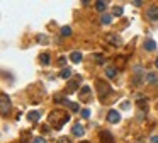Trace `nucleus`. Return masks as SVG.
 <instances>
[{
    "label": "nucleus",
    "mask_w": 158,
    "mask_h": 143,
    "mask_svg": "<svg viewBox=\"0 0 158 143\" xmlns=\"http://www.w3.org/2000/svg\"><path fill=\"white\" fill-rule=\"evenodd\" d=\"M80 80H82L80 77H77L75 80H70V82H68V85H66V89H68L70 92H73L75 89H78V83H80Z\"/></svg>",
    "instance_id": "9b49d317"
},
{
    "label": "nucleus",
    "mask_w": 158,
    "mask_h": 143,
    "mask_svg": "<svg viewBox=\"0 0 158 143\" xmlns=\"http://www.w3.org/2000/svg\"><path fill=\"white\" fill-rule=\"evenodd\" d=\"M95 60H97V63H102V56L100 55H95Z\"/></svg>",
    "instance_id": "c756f323"
},
{
    "label": "nucleus",
    "mask_w": 158,
    "mask_h": 143,
    "mask_svg": "<svg viewBox=\"0 0 158 143\" xmlns=\"http://www.w3.org/2000/svg\"><path fill=\"white\" fill-rule=\"evenodd\" d=\"M60 104L63 106H68L70 109H72L73 113H80V106H78V102H73V100H68V99H61Z\"/></svg>",
    "instance_id": "423d86ee"
},
{
    "label": "nucleus",
    "mask_w": 158,
    "mask_h": 143,
    "mask_svg": "<svg viewBox=\"0 0 158 143\" xmlns=\"http://www.w3.org/2000/svg\"><path fill=\"white\" fill-rule=\"evenodd\" d=\"M145 0H133V4L136 5V7H141V4H143Z\"/></svg>",
    "instance_id": "cd10ccee"
},
{
    "label": "nucleus",
    "mask_w": 158,
    "mask_h": 143,
    "mask_svg": "<svg viewBox=\"0 0 158 143\" xmlns=\"http://www.w3.org/2000/svg\"><path fill=\"white\" fill-rule=\"evenodd\" d=\"M116 75H117V70H116L114 66H107L106 68V77L107 78H114Z\"/></svg>",
    "instance_id": "dca6fc26"
},
{
    "label": "nucleus",
    "mask_w": 158,
    "mask_h": 143,
    "mask_svg": "<svg viewBox=\"0 0 158 143\" xmlns=\"http://www.w3.org/2000/svg\"><path fill=\"white\" fill-rule=\"evenodd\" d=\"M70 60H72L73 63H80L82 61V53L80 51H73L72 55H70Z\"/></svg>",
    "instance_id": "2eb2a0df"
},
{
    "label": "nucleus",
    "mask_w": 158,
    "mask_h": 143,
    "mask_svg": "<svg viewBox=\"0 0 158 143\" xmlns=\"http://www.w3.org/2000/svg\"><path fill=\"white\" fill-rule=\"evenodd\" d=\"M48 121H49V124H51L53 128L60 130L61 126L70 121V116H68V113H65V111H53V113L49 114V117H48Z\"/></svg>",
    "instance_id": "f257e3e1"
},
{
    "label": "nucleus",
    "mask_w": 158,
    "mask_h": 143,
    "mask_svg": "<svg viewBox=\"0 0 158 143\" xmlns=\"http://www.w3.org/2000/svg\"><path fill=\"white\" fill-rule=\"evenodd\" d=\"M89 94H90V87H82V90H80V99H85Z\"/></svg>",
    "instance_id": "412c9836"
},
{
    "label": "nucleus",
    "mask_w": 158,
    "mask_h": 143,
    "mask_svg": "<svg viewBox=\"0 0 158 143\" xmlns=\"http://www.w3.org/2000/svg\"><path fill=\"white\" fill-rule=\"evenodd\" d=\"M106 41H107L109 44H112V46H116V48L121 46V38H119L117 34H107V36H106Z\"/></svg>",
    "instance_id": "0eeeda50"
},
{
    "label": "nucleus",
    "mask_w": 158,
    "mask_h": 143,
    "mask_svg": "<svg viewBox=\"0 0 158 143\" xmlns=\"http://www.w3.org/2000/svg\"><path fill=\"white\" fill-rule=\"evenodd\" d=\"M80 114H82V117H85V119H87V117H90V109H80Z\"/></svg>",
    "instance_id": "5701e85b"
},
{
    "label": "nucleus",
    "mask_w": 158,
    "mask_h": 143,
    "mask_svg": "<svg viewBox=\"0 0 158 143\" xmlns=\"http://www.w3.org/2000/svg\"><path fill=\"white\" fill-rule=\"evenodd\" d=\"M107 121L111 123V124H117L121 121V114L116 111V109H111L109 113H107Z\"/></svg>",
    "instance_id": "39448f33"
},
{
    "label": "nucleus",
    "mask_w": 158,
    "mask_h": 143,
    "mask_svg": "<svg viewBox=\"0 0 158 143\" xmlns=\"http://www.w3.org/2000/svg\"><path fill=\"white\" fill-rule=\"evenodd\" d=\"M58 143H70V138H68V136H63V138L58 140Z\"/></svg>",
    "instance_id": "a878e982"
},
{
    "label": "nucleus",
    "mask_w": 158,
    "mask_h": 143,
    "mask_svg": "<svg viewBox=\"0 0 158 143\" xmlns=\"http://www.w3.org/2000/svg\"><path fill=\"white\" fill-rule=\"evenodd\" d=\"M100 141H102V143H114V136H112L109 131L104 130L102 133H100Z\"/></svg>",
    "instance_id": "1a4fd4ad"
},
{
    "label": "nucleus",
    "mask_w": 158,
    "mask_h": 143,
    "mask_svg": "<svg viewBox=\"0 0 158 143\" xmlns=\"http://www.w3.org/2000/svg\"><path fill=\"white\" fill-rule=\"evenodd\" d=\"M99 21H100V24H102V26H107V24H111V22H112V15H109V14L104 12L102 15H100V19H99Z\"/></svg>",
    "instance_id": "f8f14e48"
},
{
    "label": "nucleus",
    "mask_w": 158,
    "mask_h": 143,
    "mask_svg": "<svg viewBox=\"0 0 158 143\" xmlns=\"http://www.w3.org/2000/svg\"><path fill=\"white\" fill-rule=\"evenodd\" d=\"M32 143H46V140H44L43 136H36V138L32 140Z\"/></svg>",
    "instance_id": "393cba45"
},
{
    "label": "nucleus",
    "mask_w": 158,
    "mask_h": 143,
    "mask_svg": "<svg viewBox=\"0 0 158 143\" xmlns=\"http://www.w3.org/2000/svg\"><path fill=\"white\" fill-rule=\"evenodd\" d=\"M151 143H158V134H153V136H151Z\"/></svg>",
    "instance_id": "c85d7f7f"
},
{
    "label": "nucleus",
    "mask_w": 158,
    "mask_h": 143,
    "mask_svg": "<svg viewBox=\"0 0 158 143\" xmlns=\"http://www.w3.org/2000/svg\"><path fill=\"white\" fill-rule=\"evenodd\" d=\"M146 82H148V83H156V82H158V77H156V73H153V72H150V73H146Z\"/></svg>",
    "instance_id": "f3484780"
},
{
    "label": "nucleus",
    "mask_w": 158,
    "mask_h": 143,
    "mask_svg": "<svg viewBox=\"0 0 158 143\" xmlns=\"http://www.w3.org/2000/svg\"><path fill=\"white\" fill-rule=\"evenodd\" d=\"M95 85L99 87V97H100V99H104V97H107V95L111 94V87H109V83H104L102 80H97Z\"/></svg>",
    "instance_id": "7ed1b4c3"
},
{
    "label": "nucleus",
    "mask_w": 158,
    "mask_h": 143,
    "mask_svg": "<svg viewBox=\"0 0 158 143\" xmlns=\"http://www.w3.org/2000/svg\"><path fill=\"white\" fill-rule=\"evenodd\" d=\"M123 109H129V102H123V106H121Z\"/></svg>",
    "instance_id": "7c9ffc66"
},
{
    "label": "nucleus",
    "mask_w": 158,
    "mask_h": 143,
    "mask_svg": "<svg viewBox=\"0 0 158 143\" xmlns=\"http://www.w3.org/2000/svg\"><path fill=\"white\" fill-rule=\"evenodd\" d=\"M146 51H155V48H156V43H155L153 39H146L145 41V46H143Z\"/></svg>",
    "instance_id": "ddd939ff"
},
{
    "label": "nucleus",
    "mask_w": 158,
    "mask_h": 143,
    "mask_svg": "<svg viewBox=\"0 0 158 143\" xmlns=\"http://www.w3.org/2000/svg\"><path fill=\"white\" fill-rule=\"evenodd\" d=\"M61 36H63V38L72 36V27H70V26H63V27H61Z\"/></svg>",
    "instance_id": "6ab92c4d"
},
{
    "label": "nucleus",
    "mask_w": 158,
    "mask_h": 143,
    "mask_svg": "<svg viewBox=\"0 0 158 143\" xmlns=\"http://www.w3.org/2000/svg\"><path fill=\"white\" fill-rule=\"evenodd\" d=\"M58 65H60V66L66 65V56H60V58H58Z\"/></svg>",
    "instance_id": "b1692460"
},
{
    "label": "nucleus",
    "mask_w": 158,
    "mask_h": 143,
    "mask_svg": "<svg viewBox=\"0 0 158 143\" xmlns=\"http://www.w3.org/2000/svg\"><path fill=\"white\" fill-rule=\"evenodd\" d=\"M82 143H90V141H82Z\"/></svg>",
    "instance_id": "473e14b6"
},
{
    "label": "nucleus",
    "mask_w": 158,
    "mask_h": 143,
    "mask_svg": "<svg viewBox=\"0 0 158 143\" xmlns=\"http://www.w3.org/2000/svg\"><path fill=\"white\" fill-rule=\"evenodd\" d=\"M70 75H72V70H70V68H61V72H60V77L61 78L66 80V78H70Z\"/></svg>",
    "instance_id": "aec40b11"
},
{
    "label": "nucleus",
    "mask_w": 158,
    "mask_h": 143,
    "mask_svg": "<svg viewBox=\"0 0 158 143\" xmlns=\"http://www.w3.org/2000/svg\"><path fill=\"white\" fill-rule=\"evenodd\" d=\"M107 2H109V0H97V2H95V10L104 14L106 12V7H107Z\"/></svg>",
    "instance_id": "9d476101"
},
{
    "label": "nucleus",
    "mask_w": 158,
    "mask_h": 143,
    "mask_svg": "<svg viewBox=\"0 0 158 143\" xmlns=\"http://www.w3.org/2000/svg\"><path fill=\"white\" fill-rule=\"evenodd\" d=\"M27 119H29L31 123H36V121H39V113H38V111H31V113L27 114Z\"/></svg>",
    "instance_id": "a211bd4d"
},
{
    "label": "nucleus",
    "mask_w": 158,
    "mask_h": 143,
    "mask_svg": "<svg viewBox=\"0 0 158 143\" xmlns=\"http://www.w3.org/2000/svg\"><path fill=\"white\" fill-rule=\"evenodd\" d=\"M112 14H114L116 17H121V15H123V14H124V9H123V7H114V10H112Z\"/></svg>",
    "instance_id": "4be33fe9"
},
{
    "label": "nucleus",
    "mask_w": 158,
    "mask_h": 143,
    "mask_svg": "<svg viewBox=\"0 0 158 143\" xmlns=\"http://www.w3.org/2000/svg\"><path fill=\"white\" fill-rule=\"evenodd\" d=\"M39 61H41L43 65H49V61H51V55H49V53H41V55H39Z\"/></svg>",
    "instance_id": "4468645a"
},
{
    "label": "nucleus",
    "mask_w": 158,
    "mask_h": 143,
    "mask_svg": "<svg viewBox=\"0 0 158 143\" xmlns=\"http://www.w3.org/2000/svg\"><path fill=\"white\" fill-rule=\"evenodd\" d=\"M38 41H39V43H46V36L39 34V36H38Z\"/></svg>",
    "instance_id": "bb28decb"
},
{
    "label": "nucleus",
    "mask_w": 158,
    "mask_h": 143,
    "mask_svg": "<svg viewBox=\"0 0 158 143\" xmlns=\"http://www.w3.org/2000/svg\"><path fill=\"white\" fill-rule=\"evenodd\" d=\"M155 66H156V68H158V58H156V60H155Z\"/></svg>",
    "instance_id": "2f4dec72"
},
{
    "label": "nucleus",
    "mask_w": 158,
    "mask_h": 143,
    "mask_svg": "<svg viewBox=\"0 0 158 143\" xmlns=\"http://www.w3.org/2000/svg\"><path fill=\"white\" fill-rule=\"evenodd\" d=\"M146 17L151 22L158 21V5H150L148 10H146Z\"/></svg>",
    "instance_id": "20e7f679"
},
{
    "label": "nucleus",
    "mask_w": 158,
    "mask_h": 143,
    "mask_svg": "<svg viewBox=\"0 0 158 143\" xmlns=\"http://www.w3.org/2000/svg\"><path fill=\"white\" fill-rule=\"evenodd\" d=\"M0 99H2V102H0V113H2V116H7V113H9V109H10V99L5 92H2Z\"/></svg>",
    "instance_id": "f03ea898"
},
{
    "label": "nucleus",
    "mask_w": 158,
    "mask_h": 143,
    "mask_svg": "<svg viewBox=\"0 0 158 143\" xmlns=\"http://www.w3.org/2000/svg\"><path fill=\"white\" fill-rule=\"evenodd\" d=\"M83 133H85V130H83V126H82V124H73V128H72V134H73V136L80 138V136H83Z\"/></svg>",
    "instance_id": "6e6552de"
}]
</instances>
